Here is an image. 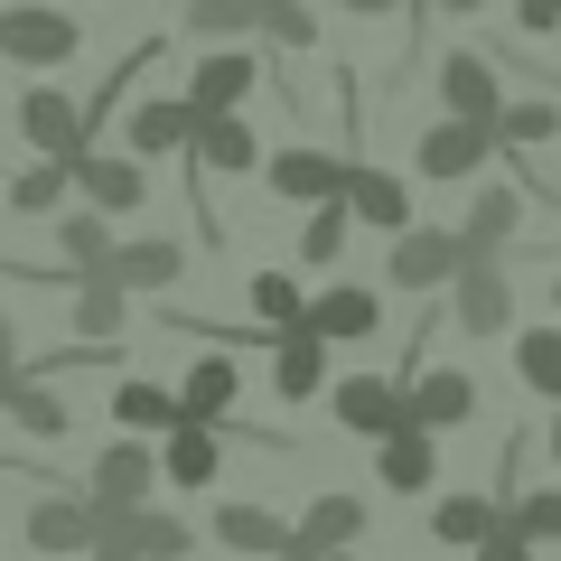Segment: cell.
Instances as JSON below:
<instances>
[{
	"instance_id": "cell-39",
	"label": "cell",
	"mask_w": 561,
	"mask_h": 561,
	"mask_svg": "<svg viewBox=\"0 0 561 561\" xmlns=\"http://www.w3.org/2000/svg\"><path fill=\"white\" fill-rule=\"evenodd\" d=\"M515 28L524 38H561V0H515Z\"/></svg>"
},
{
	"instance_id": "cell-43",
	"label": "cell",
	"mask_w": 561,
	"mask_h": 561,
	"mask_svg": "<svg viewBox=\"0 0 561 561\" xmlns=\"http://www.w3.org/2000/svg\"><path fill=\"white\" fill-rule=\"evenodd\" d=\"M421 10H440V20H478L486 0H421Z\"/></svg>"
},
{
	"instance_id": "cell-46",
	"label": "cell",
	"mask_w": 561,
	"mask_h": 561,
	"mask_svg": "<svg viewBox=\"0 0 561 561\" xmlns=\"http://www.w3.org/2000/svg\"><path fill=\"white\" fill-rule=\"evenodd\" d=\"M280 561H319V552H280Z\"/></svg>"
},
{
	"instance_id": "cell-33",
	"label": "cell",
	"mask_w": 561,
	"mask_h": 561,
	"mask_svg": "<svg viewBox=\"0 0 561 561\" xmlns=\"http://www.w3.org/2000/svg\"><path fill=\"white\" fill-rule=\"evenodd\" d=\"M346 234H356V206H346V197L300 206V262H309V272H328V262L346 253Z\"/></svg>"
},
{
	"instance_id": "cell-37",
	"label": "cell",
	"mask_w": 561,
	"mask_h": 561,
	"mask_svg": "<svg viewBox=\"0 0 561 561\" xmlns=\"http://www.w3.org/2000/svg\"><path fill=\"white\" fill-rule=\"evenodd\" d=\"M262 38H272L280 57H309V47H319V10H300V0H262Z\"/></svg>"
},
{
	"instance_id": "cell-7",
	"label": "cell",
	"mask_w": 561,
	"mask_h": 561,
	"mask_svg": "<svg viewBox=\"0 0 561 561\" xmlns=\"http://www.w3.org/2000/svg\"><path fill=\"white\" fill-rule=\"evenodd\" d=\"M402 402H412L421 431H468L486 402V383L468 375V365H402Z\"/></svg>"
},
{
	"instance_id": "cell-2",
	"label": "cell",
	"mask_w": 561,
	"mask_h": 561,
	"mask_svg": "<svg viewBox=\"0 0 561 561\" xmlns=\"http://www.w3.org/2000/svg\"><path fill=\"white\" fill-rule=\"evenodd\" d=\"M459 262H468V234H459V225H402V234L383 243V280L412 290V300H440L449 280H459Z\"/></svg>"
},
{
	"instance_id": "cell-48",
	"label": "cell",
	"mask_w": 561,
	"mask_h": 561,
	"mask_svg": "<svg viewBox=\"0 0 561 561\" xmlns=\"http://www.w3.org/2000/svg\"><path fill=\"white\" fill-rule=\"evenodd\" d=\"M552 309H561V280H552Z\"/></svg>"
},
{
	"instance_id": "cell-32",
	"label": "cell",
	"mask_w": 561,
	"mask_h": 561,
	"mask_svg": "<svg viewBox=\"0 0 561 561\" xmlns=\"http://www.w3.org/2000/svg\"><path fill=\"white\" fill-rule=\"evenodd\" d=\"M542 140H561V103H552V94H505L496 150H542Z\"/></svg>"
},
{
	"instance_id": "cell-45",
	"label": "cell",
	"mask_w": 561,
	"mask_h": 561,
	"mask_svg": "<svg viewBox=\"0 0 561 561\" xmlns=\"http://www.w3.org/2000/svg\"><path fill=\"white\" fill-rule=\"evenodd\" d=\"M542 449H552V468H561V402H552V431H542Z\"/></svg>"
},
{
	"instance_id": "cell-22",
	"label": "cell",
	"mask_w": 561,
	"mask_h": 561,
	"mask_svg": "<svg viewBox=\"0 0 561 561\" xmlns=\"http://www.w3.org/2000/svg\"><path fill=\"white\" fill-rule=\"evenodd\" d=\"M262 383H272V393L280 402H309V393H328V337H319V328H280V337H272V375H262Z\"/></svg>"
},
{
	"instance_id": "cell-20",
	"label": "cell",
	"mask_w": 561,
	"mask_h": 561,
	"mask_svg": "<svg viewBox=\"0 0 561 561\" xmlns=\"http://www.w3.org/2000/svg\"><path fill=\"white\" fill-rule=\"evenodd\" d=\"M187 169H197V187H206V179H243V169H262L253 122H243V113H206V122H197V150H187Z\"/></svg>"
},
{
	"instance_id": "cell-21",
	"label": "cell",
	"mask_w": 561,
	"mask_h": 561,
	"mask_svg": "<svg viewBox=\"0 0 561 561\" xmlns=\"http://www.w3.org/2000/svg\"><path fill=\"white\" fill-rule=\"evenodd\" d=\"M216 468H225V421H179V431L160 440V478L187 486V496H206Z\"/></svg>"
},
{
	"instance_id": "cell-3",
	"label": "cell",
	"mask_w": 561,
	"mask_h": 561,
	"mask_svg": "<svg viewBox=\"0 0 561 561\" xmlns=\"http://www.w3.org/2000/svg\"><path fill=\"white\" fill-rule=\"evenodd\" d=\"M20 542L38 561H84L94 552V496L66 486V478H47L38 496H28V515H20Z\"/></svg>"
},
{
	"instance_id": "cell-9",
	"label": "cell",
	"mask_w": 561,
	"mask_h": 561,
	"mask_svg": "<svg viewBox=\"0 0 561 561\" xmlns=\"http://www.w3.org/2000/svg\"><path fill=\"white\" fill-rule=\"evenodd\" d=\"M262 84H272V76H262V57L234 38V47H206V57L187 66V84H179V94L197 103V113H243V103H253Z\"/></svg>"
},
{
	"instance_id": "cell-28",
	"label": "cell",
	"mask_w": 561,
	"mask_h": 561,
	"mask_svg": "<svg viewBox=\"0 0 561 561\" xmlns=\"http://www.w3.org/2000/svg\"><path fill=\"white\" fill-rule=\"evenodd\" d=\"M468 253H524V197H515V179H496V187H478V206H468Z\"/></svg>"
},
{
	"instance_id": "cell-11",
	"label": "cell",
	"mask_w": 561,
	"mask_h": 561,
	"mask_svg": "<svg viewBox=\"0 0 561 561\" xmlns=\"http://www.w3.org/2000/svg\"><path fill=\"white\" fill-rule=\"evenodd\" d=\"M346 169H356V160L290 140V150H272V160H262V187H272L280 206H328V197H346Z\"/></svg>"
},
{
	"instance_id": "cell-5",
	"label": "cell",
	"mask_w": 561,
	"mask_h": 561,
	"mask_svg": "<svg viewBox=\"0 0 561 561\" xmlns=\"http://www.w3.org/2000/svg\"><path fill=\"white\" fill-rule=\"evenodd\" d=\"M20 140L38 150V160H84L94 150V122H84V94H66L57 76H38L20 94Z\"/></svg>"
},
{
	"instance_id": "cell-24",
	"label": "cell",
	"mask_w": 561,
	"mask_h": 561,
	"mask_svg": "<svg viewBox=\"0 0 561 561\" xmlns=\"http://www.w3.org/2000/svg\"><path fill=\"white\" fill-rule=\"evenodd\" d=\"M496 524H505L496 486H449V496H431V542H449V552H478Z\"/></svg>"
},
{
	"instance_id": "cell-29",
	"label": "cell",
	"mask_w": 561,
	"mask_h": 561,
	"mask_svg": "<svg viewBox=\"0 0 561 561\" xmlns=\"http://www.w3.org/2000/svg\"><path fill=\"white\" fill-rule=\"evenodd\" d=\"M234 393H243V365H234V346H206V356L179 375L187 421H234Z\"/></svg>"
},
{
	"instance_id": "cell-30",
	"label": "cell",
	"mask_w": 561,
	"mask_h": 561,
	"mask_svg": "<svg viewBox=\"0 0 561 561\" xmlns=\"http://www.w3.org/2000/svg\"><path fill=\"white\" fill-rule=\"evenodd\" d=\"M66 328H76L84 346H113L122 328H131V290H122V280H76V290H66Z\"/></svg>"
},
{
	"instance_id": "cell-44",
	"label": "cell",
	"mask_w": 561,
	"mask_h": 561,
	"mask_svg": "<svg viewBox=\"0 0 561 561\" xmlns=\"http://www.w3.org/2000/svg\"><path fill=\"white\" fill-rule=\"evenodd\" d=\"M84 561H140V552H131V542H94V552H84Z\"/></svg>"
},
{
	"instance_id": "cell-13",
	"label": "cell",
	"mask_w": 561,
	"mask_h": 561,
	"mask_svg": "<svg viewBox=\"0 0 561 561\" xmlns=\"http://www.w3.org/2000/svg\"><path fill=\"white\" fill-rule=\"evenodd\" d=\"M206 534H216V552H253V561L300 552V524H290V515H272V505H243V496H216Z\"/></svg>"
},
{
	"instance_id": "cell-8",
	"label": "cell",
	"mask_w": 561,
	"mask_h": 561,
	"mask_svg": "<svg viewBox=\"0 0 561 561\" xmlns=\"http://www.w3.org/2000/svg\"><path fill=\"white\" fill-rule=\"evenodd\" d=\"M478 160H496V122H459V113H440L431 131L412 140V169L431 187H459V179H478Z\"/></svg>"
},
{
	"instance_id": "cell-23",
	"label": "cell",
	"mask_w": 561,
	"mask_h": 561,
	"mask_svg": "<svg viewBox=\"0 0 561 561\" xmlns=\"http://www.w3.org/2000/svg\"><path fill=\"white\" fill-rule=\"evenodd\" d=\"M365 534H375V524H365V496H346V486L309 496V515H300V552H319V561H346Z\"/></svg>"
},
{
	"instance_id": "cell-25",
	"label": "cell",
	"mask_w": 561,
	"mask_h": 561,
	"mask_svg": "<svg viewBox=\"0 0 561 561\" xmlns=\"http://www.w3.org/2000/svg\"><path fill=\"white\" fill-rule=\"evenodd\" d=\"M113 421L140 431V440H169V431L187 421V402H179V383H160V375H122L113 383Z\"/></svg>"
},
{
	"instance_id": "cell-14",
	"label": "cell",
	"mask_w": 561,
	"mask_h": 561,
	"mask_svg": "<svg viewBox=\"0 0 561 561\" xmlns=\"http://www.w3.org/2000/svg\"><path fill=\"white\" fill-rule=\"evenodd\" d=\"M76 187H84V206H103V216H140V206H150V160L94 140V150L76 160Z\"/></svg>"
},
{
	"instance_id": "cell-4",
	"label": "cell",
	"mask_w": 561,
	"mask_h": 561,
	"mask_svg": "<svg viewBox=\"0 0 561 561\" xmlns=\"http://www.w3.org/2000/svg\"><path fill=\"white\" fill-rule=\"evenodd\" d=\"M440 300L468 337H515V272H505V253H468Z\"/></svg>"
},
{
	"instance_id": "cell-10",
	"label": "cell",
	"mask_w": 561,
	"mask_h": 561,
	"mask_svg": "<svg viewBox=\"0 0 561 561\" xmlns=\"http://www.w3.org/2000/svg\"><path fill=\"white\" fill-rule=\"evenodd\" d=\"M197 103L187 94H140L131 113H122V150H140V160H187L197 150Z\"/></svg>"
},
{
	"instance_id": "cell-16",
	"label": "cell",
	"mask_w": 561,
	"mask_h": 561,
	"mask_svg": "<svg viewBox=\"0 0 561 561\" xmlns=\"http://www.w3.org/2000/svg\"><path fill=\"white\" fill-rule=\"evenodd\" d=\"M375 478L393 486V496H440V431H421V421L383 431L375 440Z\"/></svg>"
},
{
	"instance_id": "cell-34",
	"label": "cell",
	"mask_w": 561,
	"mask_h": 561,
	"mask_svg": "<svg viewBox=\"0 0 561 561\" xmlns=\"http://www.w3.org/2000/svg\"><path fill=\"white\" fill-rule=\"evenodd\" d=\"M515 383L561 402V328H515Z\"/></svg>"
},
{
	"instance_id": "cell-12",
	"label": "cell",
	"mask_w": 561,
	"mask_h": 561,
	"mask_svg": "<svg viewBox=\"0 0 561 561\" xmlns=\"http://www.w3.org/2000/svg\"><path fill=\"white\" fill-rule=\"evenodd\" d=\"M150 486H160V440H140V431H122V440L94 449V468H84V496L94 505H150Z\"/></svg>"
},
{
	"instance_id": "cell-40",
	"label": "cell",
	"mask_w": 561,
	"mask_h": 561,
	"mask_svg": "<svg viewBox=\"0 0 561 561\" xmlns=\"http://www.w3.org/2000/svg\"><path fill=\"white\" fill-rule=\"evenodd\" d=\"M468 561H534V542H524L515 524H496V534H486V542H478V552H468Z\"/></svg>"
},
{
	"instance_id": "cell-18",
	"label": "cell",
	"mask_w": 561,
	"mask_h": 561,
	"mask_svg": "<svg viewBox=\"0 0 561 561\" xmlns=\"http://www.w3.org/2000/svg\"><path fill=\"white\" fill-rule=\"evenodd\" d=\"M179 272H187V243L179 234H122L113 253H103V280H122L131 300H140V290H169Z\"/></svg>"
},
{
	"instance_id": "cell-36",
	"label": "cell",
	"mask_w": 561,
	"mask_h": 561,
	"mask_svg": "<svg viewBox=\"0 0 561 561\" xmlns=\"http://www.w3.org/2000/svg\"><path fill=\"white\" fill-rule=\"evenodd\" d=\"M243 300H253L262 328H300V319H309V290H300L290 272H253V280H243Z\"/></svg>"
},
{
	"instance_id": "cell-38",
	"label": "cell",
	"mask_w": 561,
	"mask_h": 561,
	"mask_svg": "<svg viewBox=\"0 0 561 561\" xmlns=\"http://www.w3.org/2000/svg\"><path fill=\"white\" fill-rule=\"evenodd\" d=\"M505 524H515L524 542H561V486H515Z\"/></svg>"
},
{
	"instance_id": "cell-41",
	"label": "cell",
	"mask_w": 561,
	"mask_h": 561,
	"mask_svg": "<svg viewBox=\"0 0 561 561\" xmlns=\"http://www.w3.org/2000/svg\"><path fill=\"white\" fill-rule=\"evenodd\" d=\"M337 10L365 28V20H402V10H421V0H337Z\"/></svg>"
},
{
	"instance_id": "cell-42",
	"label": "cell",
	"mask_w": 561,
	"mask_h": 561,
	"mask_svg": "<svg viewBox=\"0 0 561 561\" xmlns=\"http://www.w3.org/2000/svg\"><path fill=\"white\" fill-rule=\"evenodd\" d=\"M20 375V328H10V309H0V383Z\"/></svg>"
},
{
	"instance_id": "cell-17",
	"label": "cell",
	"mask_w": 561,
	"mask_h": 561,
	"mask_svg": "<svg viewBox=\"0 0 561 561\" xmlns=\"http://www.w3.org/2000/svg\"><path fill=\"white\" fill-rule=\"evenodd\" d=\"M440 113H459V122H496L505 113V84H496V57H486V47H449L440 57Z\"/></svg>"
},
{
	"instance_id": "cell-31",
	"label": "cell",
	"mask_w": 561,
	"mask_h": 561,
	"mask_svg": "<svg viewBox=\"0 0 561 561\" xmlns=\"http://www.w3.org/2000/svg\"><path fill=\"white\" fill-rule=\"evenodd\" d=\"M179 38H197V47L262 38V0H179Z\"/></svg>"
},
{
	"instance_id": "cell-35",
	"label": "cell",
	"mask_w": 561,
	"mask_h": 561,
	"mask_svg": "<svg viewBox=\"0 0 561 561\" xmlns=\"http://www.w3.org/2000/svg\"><path fill=\"white\" fill-rule=\"evenodd\" d=\"M66 187H76V160H28L20 179H10V216H57Z\"/></svg>"
},
{
	"instance_id": "cell-6",
	"label": "cell",
	"mask_w": 561,
	"mask_h": 561,
	"mask_svg": "<svg viewBox=\"0 0 561 561\" xmlns=\"http://www.w3.org/2000/svg\"><path fill=\"white\" fill-rule=\"evenodd\" d=\"M328 421H337L346 440H383V431H402L412 421V402H402V375H328Z\"/></svg>"
},
{
	"instance_id": "cell-15",
	"label": "cell",
	"mask_w": 561,
	"mask_h": 561,
	"mask_svg": "<svg viewBox=\"0 0 561 561\" xmlns=\"http://www.w3.org/2000/svg\"><path fill=\"white\" fill-rule=\"evenodd\" d=\"M346 206H356V225H365V234H383V243H393L402 225H421L412 179H402V169H375V160L346 169Z\"/></svg>"
},
{
	"instance_id": "cell-47",
	"label": "cell",
	"mask_w": 561,
	"mask_h": 561,
	"mask_svg": "<svg viewBox=\"0 0 561 561\" xmlns=\"http://www.w3.org/2000/svg\"><path fill=\"white\" fill-rule=\"evenodd\" d=\"M150 10H179V0H150Z\"/></svg>"
},
{
	"instance_id": "cell-49",
	"label": "cell",
	"mask_w": 561,
	"mask_h": 561,
	"mask_svg": "<svg viewBox=\"0 0 561 561\" xmlns=\"http://www.w3.org/2000/svg\"><path fill=\"white\" fill-rule=\"evenodd\" d=\"M0 76H10V57H0Z\"/></svg>"
},
{
	"instance_id": "cell-26",
	"label": "cell",
	"mask_w": 561,
	"mask_h": 561,
	"mask_svg": "<svg viewBox=\"0 0 561 561\" xmlns=\"http://www.w3.org/2000/svg\"><path fill=\"white\" fill-rule=\"evenodd\" d=\"M113 243H122L113 216H103V206H76V216L57 225V272H38V280H57V290H66V280H94Z\"/></svg>"
},
{
	"instance_id": "cell-19",
	"label": "cell",
	"mask_w": 561,
	"mask_h": 561,
	"mask_svg": "<svg viewBox=\"0 0 561 561\" xmlns=\"http://www.w3.org/2000/svg\"><path fill=\"white\" fill-rule=\"evenodd\" d=\"M309 328H319L328 346H375L383 337V300L365 280H328L319 300H309Z\"/></svg>"
},
{
	"instance_id": "cell-27",
	"label": "cell",
	"mask_w": 561,
	"mask_h": 561,
	"mask_svg": "<svg viewBox=\"0 0 561 561\" xmlns=\"http://www.w3.org/2000/svg\"><path fill=\"white\" fill-rule=\"evenodd\" d=\"M0 421H20L28 440H66V431H76L66 393H47V375H38V365H20V375L0 383Z\"/></svg>"
},
{
	"instance_id": "cell-1",
	"label": "cell",
	"mask_w": 561,
	"mask_h": 561,
	"mask_svg": "<svg viewBox=\"0 0 561 561\" xmlns=\"http://www.w3.org/2000/svg\"><path fill=\"white\" fill-rule=\"evenodd\" d=\"M84 47V20L57 10V0H10L0 10V57L20 66V76H66Z\"/></svg>"
}]
</instances>
